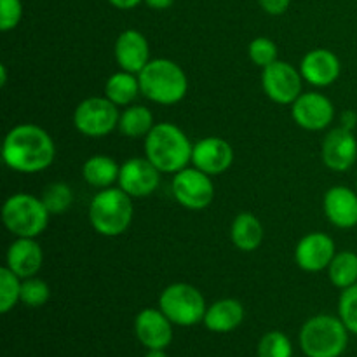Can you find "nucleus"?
I'll list each match as a JSON object with an SVG mask.
<instances>
[{
  "mask_svg": "<svg viewBox=\"0 0 357 357\" xmlns=\"http://www.w3.org/2000/svg\"><path fill=\"white\" fill-rule=\"evenodd\" d=\"M2 157L7 167L17 173H40L54 162L56 146L40 126L20 124L3 138Z\"/></svg>",
  "mask_w": 357,
  "mask_h": 357,
  "instance_id": "f257e3e1",
  "label": "nucleus"
},
{
  "mask_svg": "<svg viewBox=\"0 0 357 357\" xmlns=\"http://www.w3.org/2000/svg\"><path fill=\"white\" fill-rule=\"evenodd\" d=\"M194 145L178 126L160 122L145 136V155L160 173L185 169L192 162Z\"/></svg>",
  "mask_w": 357,
  "mask_h": 357,
  "instance_id": "f03ea898",
  "label": "nucleus"
},
{
  "mask_svg": "<svg viewBox=\"0 0 357 357\" xmlns=\"http://www.w3.org/2000/svg\"><path fill=\"white\" fill-rule=\"evenodd\" d=\"M138 80L143 96L159 105L178 103L188 91V80L181 66L166 58L150 59L138 73Z\"/></svg>",
  "mask_w": 357,
  "mask_h": 357,
  "instance_id": "7ed1b4c3",
  "label": "nucleus"
},
{
  "mask_svg": "<svg viewBox=\"0 0 357 357\" xmlns=\"http://www.w3.org/2000/svg\"><path fill=\"white\" fill-rule=\"evenodd\" d=\"M131 199L121 187H108L98 192L89 206V222L93 229L105 237L124 234L135 215Z\"/></svg>",
  "mask_w": 357,
  "mask_h": 357,
  "instance_id": "20e7f679",
  "label": "nucleus"
},
{
  "mask_svg": "<svg viewBox=\"0 0 357 357\" xmlns=\"http://www.w3.org/2000/svg\"><path fill=\"white\" fill-rule=\"evenodd\" d=\"M347 326L340 317L314 316L300 330V347L307 357H340L349 345Z\"/></svg>",
  "mask_w": 357,
  "mask_h": 357,
  "instance_id": "39448f33",
  "label": "nucleus"
},
{
  "mask_svg": "<svg viewBox=\"0 0 357 357\" xmlns=\"http://www.w3.org/2000/svg\"><path fill=\"white\" fill-rule=\"evenodd\" d=\"M49 216L42 199L30 194L10 195L2 208L3 225L16 237H38L47 227Z\"/></svg>",
  "mask_w": 357,
  "mask_h": 357,
  "instance_id": "423d86ee",
  "label": "nucleus"
},
{
  "mask_svg": "<svg viewBox=\"0 0 357 357\" xmlns=\"http://www.w3.org/2000/svg\"><path fill=\"white\" fill-rule=\"evenodd\" d=\"M159 309L173 324L194 326L204 321L208 307L204 296L195 286L187 282H174L160 293Z\"/></svg>",
  "mask_w": 357,
  "mask_h": 357,
  "instance_id": "0eeeda50",
  "label": "nucleus"
},
{
  "mask_svg": "<svg viewBox=\"0 0 357 357\" xmlns=\"http://www.w3.org/2000/svg\"><path fill=\"white\" fill-rule=\"evenodd\" d=\"M119 114L117 105L112 103L107 96L105 98H86L80 101L73 114V124L77 131L82 132L89 138H101L107 136L119 128Z\"/></svg>",
  "mask_w": 357,
  "mask_h": 357,
  "instance_id": "6e6552de",
  "label": "nucleus"
},
{
  "mask_svg": "<svg viewBox=\"0 0 357 357\" xmlns=\"http://www.w3.org/2000/svg\"><path fill=\"white\" fill-rule=\"evenodd\" d=\"M173 195L183 208L192 211L206 209L215 197V185L209 174L197 167H185L173 178Z\"/></svg>",
  "mask_w": 357,
  "mask_h": 357,
  "instance_id": "1a4fd4ad",
  "label": "nucleus"
},
{
  "mask_svg": "<svg viewBox=\"0 0 357 357\" xmlns=\"http://www.w3.org/2000/svg\"><path fill=\"white\" fill-rule=\"evenodd\" d=\"M302 73L289 63L274 61L265 66L261 73V86L265 94L279 105H293L302 94Z\"/></svg>",
  "mask_w": 357,
  "mask_h": 357,
  "instance_id": "9d476101",
  "label": "nucleus"
},
{
  "mask_svg": "<svg viewBox=\"0 0 357 357\" xmlns=\"http://www.w3.org/2000/svg\"><path fill=\"white\" fill-rule=\"evenodd\" d=\"M160 183V171L143 157H132L121 166L119 187L131 197H149Z\"/></svg>",
  "mask_w": 357,
  "mask_h": 357,
  "instance_id": "9b49d317",
  "label": "nucleus"
},
{
  "mask_svg": "<svg viewBox=\"0 0 357 357\" xmlns=\"http://www.w3.org/2000/svg\"><path fill=\"white\" fill-rule=\"evenodd\" d=\"M293 119L307 131H321L333 122L335 107L324 94L302 93L291 108Z\"/></svg>",
  "mask_w": 357,
  "mask_h": 357,
  "instance_id": "f8f14e48",
  "label": "nucleus"
},
{
  "mask_svg": "<svg viewBox=\"0 0 357 357\" xmlns=\"http://www.w3.org/2000/svg\"><path fill=\"white\" fill-rule=\"evenodd\" d=\"M335 241L321 232L307 234L300 239L295 250V260L298 267L305 272H321L330 267L335 258Z\"/></svg>",
  "mask_w": 357,
  "mask_h": 357,
  "instance_id": "ddd939ff",
  "label": "nucleus"
},
{
  "mask_svg": "<svg viewBox=\"0 0 357 357\" xmlns=\"http://www.w3.org/2000/svg\"><path fill=\"white\" fill-rule=\"evenodd\" d=\"M135 333L149 351H166L173 340V323L160 309H143L135 319Z\"/></svg>",
  "mask_w": 357,
  "mask_h": 357,
  "instance_id": "4468645a",
  "label": "nucleus"
},
{
  "mask_svg": "<svg viewBox=\"0 0 357 357\" xmlns=\"http://www.w3.org/2000/svg\"><path fill=\"white\" fill-rule=\"evenodd\" d=\"M321 155L331 171L344 173L351 169L357 160V139L354 132L342 126L328 132L324 136Z\"/></svg>",
  "mask_w": 357,
  "mask_h": 357,
  "instance_id": "2eb2a0df",
  "label": "nucleus"
},
{
  "mask_svg": "<svg viewBox=\"0 0 357 357\" xmlns=\"http://www.w3.org/2000/svg\"><path fill=\"white\" fill-rule=\"evenodd\" d=\"M234 150L225 139L208 136V138L199 139L194 145L192 152V164L197 169L204 171L209 176L222 174L232 166Z\"/></svg>",
  "mask_w": 357,
  "mask_h": 357,
  "instance_id": "dca6fc26",
  "label": "nucleus"
},
{
  "mask_svg": "<svg viewBox=\"0 0 357 357\" xmlns=\"http://www.w3.org/2000/svg\"><path fill=\"white\" fill-rule=\"evenodd\" d=\"M340 59L330 49H314L303 56L300 73L309 84L317 87L331 86L340 77Z\"/></svg>",
  "mask_w": 357,
  "mask_h": 357,
  "instance_id": "f3484780",
  "label": "nucleus"
},
{
  "mask_svg": "<svg viewBox=\"0 0 357 357\" xmlns=\"http://www.w3.org/2000/svg\"><path fill=\"white\" fill-rule=\"evenodd\" d=\"M115 59L126 72L139 73L150 61V47L138 30H124L115 40Z\"/></svg>",
  "mask_w": 357,
  "mask_h": 357,
  "instance_id": "a211bd4d",
  "label": "nucleus"
},
{
  "mask_svg": "<svg viewBox=\"0 0 357 357\" xmlns=\"http://www.w3.org/2000/svg\"><path fill=\"white\" fill-rule=\"evenodd\" d=\"M7 268L14 272L20 279L33 278L38 274L44 261L40 244L31 237H17L7 250Z\"/></svg>",
  "mask_w": 357,
  "mask_h": 357,
  "instance_id": "6ab92c4d",
  "label": "nucleus"
},
{
  "mask_svg": "<svg viewBox=\"0 0 357 357\" xmlns=\"http://www.w3.org/2000/svg\"><path fill=\"white\" fill-rule=\"evenodd\" d=\"M324 213L338 229H352L357 225V194L349 187H331L324 194Z\"/></svg>",
  "mask_w": 357,
  "mask_h": 357,
  "instance_id": "aec40b11",
  "label": "nucleus"
},
{
  "mask_svg": "<svg viewBox=\"0 0 357 357\" xmlns=\"http://www.w3.org/2000/svg\"><path fill=\"white\" fill-rule=\"evenodd\" d=\"M244 321V307L234 298H223L208 307L204 326L213 333H230Z\"/></svg>",
  "mask_w": 357,
  "mask_h": 357,
  "instance_id": "412c9836",
  "label": "nucleus"
},
{
  "mask_svg": "<svg viewBox=\"0 0 357 357\" xmlns=\"http://www.w3.org/2000/svg\"><path fill=\"white\" fill-rule=\"evenodd\" d=\"M230 239L241 251H255L264 243V227L251 213H241L230 227Z\"/></svg>",
  "mask_w": 357,
  "mask_h": 357,
  "instance_id": "4be33fe9",
  "label": "nucleus"
},
{
  "mask_svg": "<svg viewBox=\"0 0 357 357\" xmlns=\"http://www.w3.org/2000/svg\"><path fill=\"white\" fill-rule=\"evenodd\" d=\"M121 166L108 155H94L84 162L82 176L91 187L108 188L119 181Z\"/></svg>",
  "mask_w": 357,
  "mask_h": 357,
  "instance_id": "5701e85b",
  "label": "nucleus"
},
{
  "mask_svg": "<svg viewBox=\"0 0 357 357\" xmlns=\"http://www.w3.org/2000/svg\"><path fill=\"white\" fill-rule=\"evenodd\" d=\"M139 93L142 89H139L138 77L126 70L110 75L105 84V96L117 107H126V105L132 103Z\"/></svg>",
  "mask_w": 357,
  "mask_h": 357,
  "instance_id": "b1692460",
  "label": "nucleus"
},
{
  "mask_svg": "<svg viewBox=\"0 0 357 357\" xmlns=\"http://www.w3.org/2000/svg\"><path fill=\"white\" fill-rule=\"evenodd\" d=\"M153 114L143 105L126 108L119 117V131L128 138H143L153 128Z\"/></svg>",
  "mask_w": 357,
  "mask_h": 357,
  "instance_id": "393cba45",
  "label": "nucleus"
},
{
  "mask_svg": "<svg viewBox=\"0 0 357 357\" xmlns=\"http://www.w3.org/2000/svg\"><path fill=\"white\" fill-rule=\"evenodd\" d=\"M328 278L335 288L340 289L357 284V255L352 251H342L335 255L328 267Z\"/></svg>",
  "mask_w": 357,
  "mask_h": 357,
  "instance_id": "a878e982",
  "label": "nucleus"
},
{
  "mask_svg": "<svg viewBox=\"0 0 357 357\" xmlns=\"http://www.w3.org/2000/svg\"><path fill=\"white\" fill-rule=\"evenodd\" d=\"M40 199L51 215H61L72 206L73 194L68 185L61 183V181H54V183L45 187Z\"/></svg>",
  "mask_w": 357,
  "mask_h": 357,
  "instance_id": "bb28decb",
  "label": "nucleus"
},
{
  "mask_svg": "<svg viewBox=\"0 0 357 357\" xmlns=\"http://www.w3.org/2000/svg\"><path fill=\"white\" fill-rule=\"evenodd\" d=\"M21 281L10 268H0V312L7 314L14 309L21 296Z\"/></svg>",
  "mask_w": 357,
  "mask_h": 357,
  "instance_id": "cd10ccee",
  "label": "nucleus"
},
{
  "mask_svg": "<svg viewBox=\"0 0 357 357\" xmlns=\"http://www.w3.org/2000/svg\"><path fill=\"white\" fill-rule=\"evenodd\" d=\"M49 296H51V289H49L47 282L42 281L38 278H28L21 281V296L20 302L26 307H42L47 303Z\"/></svg>",
  "mask_w": 357,
  "mask_h": 357,
  "instance_id": "c85d7f7f",
  "label": "nucleus"
},
{
  "mask_svg": "<svg viewBox=\"0 0 357 357\" xmlns=\"http://www.w3.org/2000/svg\"><path fill=\"white\" fill-rule=\"evenodd\" d=\"M258 357H293L291 340L281 331H268L258 344Z\"/></svg>",
  "mask_w": 357,
  "mask_h": 357,
  "instance_id": "c756f323",
  "label": "nucleus"
},
{
  "mask_svg": "<svg viewBox=\"0 0 357 357\" xmlns=\"http://www.w3.org/2000/svg\"><path fill=\"white\" fill-rule=\"evenodd\" d=\"M248 54H250L251 61L257 66H265L272 65L274 61H278V45L274 40L267 37H257L248 47Z\"/></svg>",
  "mask_w": 357,
  "mask_h": 357,
  "instance_id": "7c9ffc66",
  "label": "nucleus"
},
{
  "mask_svg": "<svg viewBox=\"0 0 357 357\" xmlns=\"http://www.w3.org/2000/svg\"><path fill=\"white\" fill-rule=\"evenodd\" d=\"M338 317L344 321L347 330L357 335V284L344 289L338 302Z\"/></svg>",
  "mask_w": 357,
  "mask_h": 357,
  "instance_id": "2f4dec72",
  "label": "nucleus"
},
{
  "mask_svg": "<svg viewBox=\"0 0 357 357\" xmlns=\"http://www.w3.org/2000/svg\"><path fill=\"white\" fill-rule=\"evenodd\" d=\"M21 16H23L21 0H0V30H14L20 24Z\"/></svg>",
  "mask_w": 357,
  "mask_h": 357,
  "instance_id": "473e14b6",
  "label": "nucleus"
},
{
  "mask_svg": "<svg viewBox=\"0 0 357 357\" xmlns=\"http://www.w3.org/2000/svg\"><path fill=\"white\" fill-rule=\"evenodd\" d=\"M291 3V0H260L261 9L267 14H272V16H279V14L286 13Z\"/></svg>",
  "mask_w": 357,
  "mask_h": 357,
  "instance_id": "72a5a7b5",
  "label": "nucleus"
},
{
  "mask_svg": "<svg viewBox=\"0 0 357 357\" xmlns=\"http://www.w3.org/2000/svg\"><path fill=\"white\" fill-rule=\"evenodd\" d=\"M356 122H357L356 112H352V110L344 112V115H342V128H345V129H349V131H352V129L356 128Z\"/></svg>",
  "mask_w": 357,
  "mask_h": 357,
  "instance_id": "f704fd0d",
  "label": "nucleus"
},
{
  "mask_svg": "<svg viewBox=\"0 0 357 357\" xmlns=\"http://www.w3.org/2000/svg\"><path fill=\"white\" fill-rule=\"evenodd\" d=\"M108 2H110L114 7H117V9L128 10V9H135V7L139 6V2H143V0H108Z\"/></svg>",
  "mask_w": 357,
  "mask_h": 357,
  "instance_id": "c9c22d12",
  "label": "nucleus"
},
{
  "mask_svg": "<svg viewBox=\"0 0 357 357\" xmlns=\"http://www.w3.org/2000/svg\"><path fill=\"white\" fill-rule=\"evenodd\" d=\"M145 3L155 10H164L167 9V7L173 6L174 0H145Z\"/></svg>",
  "mask_w": 357,
  "mask_h": 357,
  "instance_id": "e433bc0d",
  "label": "nucleus"
},
{
  "mask_svg": "<svg viewBox=\"0 0 357 357\" xmlns=\"http://www.w3.org/2000/svg\"><path fill=\"white\" fill-rule=\"evenodd\" d=\"M145 357H167V356L162 349H152V351L146 352Z\"/></svg>",
  "mask_w": 357,
  "mask_h": 357,
  "instance_id": "4c0bfd02",
  "label": "nucleus"
},
{
  "mask_svg": "<svg viewBox=\"0 0 357 357\" xmlns=\"http://www.w3.org/2000/svg\"><path fill=\"white\" fill-rule=\"evenodd\" d=\"M6 82H7L6 65H0V84H2V86H6Z\"/></svg>",
  "mask_w": 357,
  "mask_h": 357,
  "instance_id": "58836bf2",
  "label": "nucleus"
}]
</instances>
